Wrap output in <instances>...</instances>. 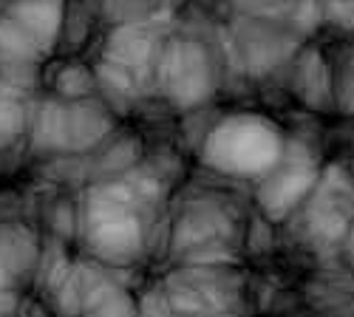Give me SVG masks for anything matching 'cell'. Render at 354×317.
Returning <instances> with one entry per match:
<instances>
[{"instance_id":"1","label":"cell","mask_w":354,"mask_h":317,"mask_svg":"<svg viewBox=\"0 0 354 317\" xmlns=\"http://www.w3.org/2000/svg\"><path fill=\"white\" fill-rule=\"evenodd\" d=\"M221 167L239 170V173H255L267 170L281 156L278 133L258 119H235L221 133Z\"/></svg>"}]
</instances>
